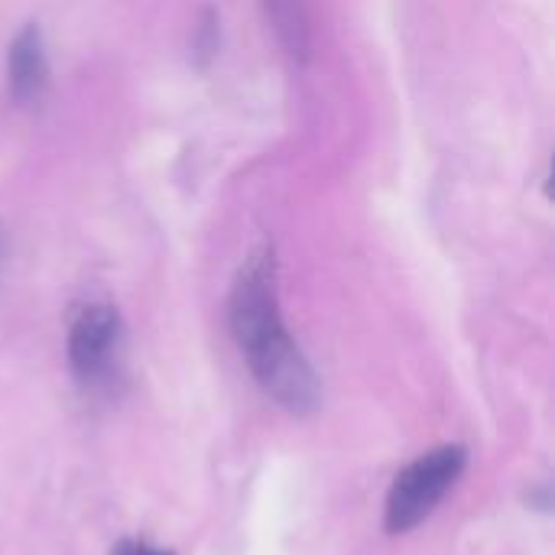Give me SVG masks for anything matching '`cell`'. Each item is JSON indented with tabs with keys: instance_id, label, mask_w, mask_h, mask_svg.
Returning <instances> with one entry per match:
<instances>
[{
	"instance_id": "obj_1",
	"label": "cell",
	"mask_w": 555,
	"mask_h": 555,
	"mask_svg": "<svg viewBox=\"0 0 555 555\" xmlns=\"http://www.w3.org/2000/svg\"><path fill=\"white\" fill-rule=\"evenodd\" d=\"M228 325L257 384L283 410L296 416L319 410L322 384L280 312L273 247H257L237 270L228 296Z\"/></svg>"
},
{
	"instance_id": "obj_2",
	"label": "cell",
	"mask_w": 555,
	"mask_h": 555,
	"mask_svg": "<svg viewBox=\"0 0 555 555\" xmlns=\"http://www.w3.org/2000/svg\"><path fill=\"white\" fill-rule=\"evenodd\" d=\"M468 465V449L462 446H439L426 455H420L413 465H406L387 494V530L390 533H410L416 530L433 511L446 501V494L455 488Z\"/></svg>"
},
{
	"instance_id": "obj_6",
	"label": "cell",
	"mask_w": 555,
	"mask_h": 555,
	"mask_svg": "<svg viewBox=\"0 0 555 555\" xmlns=\"http://www.w3.org/2000/svg\"><path fill=\"white\" fill-rule=\"evenodd\" d=\"M192 49H195V55H202V59H211V55L218 52V16H215L211 10L205 13L202 26L195 29Z\"/></svg>"
},
{
	"instance_id": "obj_5",
	"label": "cell",
	"mask_w": 555,
	"mask_h": 555,
	"mask_svg": "<svg viewBox=\"0 0 555 555\" xmlns=\"http://www.w3.org/2000/svg\"><path fill=\"white\" fill-rule=\"evenodd\" d=\"M273 29L289 55H306V10L302 0H267Z\"/></svg>"
},
{
	"instance_id": "obj_3",
	"label": "cell",
	"mask_w": 555,
	"mask_h": 555,
	"mask_svg": "<svg viewBox=\"0 0 555 555\" xmlns=\"http://www.w3.org/2000/svg\"><path fill=\"white\" fill-rule=\"evenodd\" d=\"M124 348V319L111 302H88L68 328V364L85 387H107Z\"/></svg>"
},
{
	"instance_id": "obj_8",
	"label": "cell",
	"mask_w": 555,
	"mask_h": 555,
	"mask_svg": "<svg viewBox=\"0 0 555 555\" xmlns=\"http://www.w3.org/2000/svg\"><path fill=\"white\" fill-rule=\"evenodd\" d=\"M0 263H3V234H0Z\"/></svg>"
},
{
	"instance_id": "obj_7",
	"label": "cell",
	"mask_w": 555,
	"mask_h": 555,
	"mask_svg": "<svg viewBox=\"0 0 555 555\" xmlns=\"http://www.w3.org/2000/svg\"><path fill=\"white\" fill-rule=\"evenodd\" d=\"M111 555H172V553H163V550H156V546H150V543H140V540H124V543H117V550Z\"/></svg>"
},
{
	"instance_id": "obj_4",
	"label": "cell",
	"mask_w": 555,
	"mask_h": 555,
	"mask_svg": "<svg viewBox=\"0 0 555 555\" xmlns=\"http://www.w3.org/2000/svg\"><path fill=\"white\" fill-rule=\"evenodd\" d=\"M7 88L16 104H36L49 88V55L36 23H26L7 49Z\"/></svg>"
}]
</instances>
